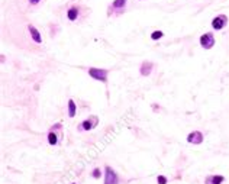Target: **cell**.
Wrapping results in <instances>:
<instances>
[{"label": "cell", "instance_id": "obj_5", "mask_svg": "<svg viewBox=\"0 0 229 184\" xmlns=\"http://www.w3.org/2000/svg\"><path fill=\"white\" fill-rule=\"evenodd\" d=\"M226 23H228V18H226L225 15H219V16H216V18L212 20V26H213V29L219 31V29H223Z\"/></svg>", "mask_w": 229, "mask_h": 184}, {"label": "cell", "instance_id": "obj_14", "mask_svg": "<svg viewBox=\"0 0 229 184\" xmlns=\"http://www.w3.org/2000/svg\"><path fill=\"white\" fill-rule=\"evenodd\" d=\"M91 177H93V178H100V177H102V171H100V168H95L93 173H91Z\"/></svg>", "mask_w": 229, "mask_h": 184}, {"label": "cell", "instance_id": "obj_2", "mask_svg": "<svg viewBox=\"0 0 229 184\" xmlns=\"http://www.w3.org/2000/svg\"><path fill=\"white\" fill-rule=\"evenodd\" d=\"M89 74H90V77H93L95 80H99V81H103V83H106V80H108L109 70H104V68H90Z\"/></svg>", "mask_w": 229, "mask_h": 184}, {"label": "cell", "instance_id": "obj_6", "mask_svg": "<svg viewBox=\"0 0 229 184\" xmlns=\"http://www.w3.org/2000/svg\"><path fill=\"white\" fill-rule=\"evenodd\" d=\"M187 142L189 144H194V145H199L203 142V134L199 132V130H194L192 134L187 136Z\"/></svg>", "mask_w": 229, "mask_h": 184}, {"label": "cell", "instance_id": "obj_4", "mask_svg": "<svg viewBox=\"0 0 229 184\" xmlns=\"http://www.w3.org/2000/svg\"><path fill=\"white\" fill-rule=\"evenodd\" d=\"M200 45H202L205 50H210L212 46L215 45V36L212 35V33H205V35L200 36Z\"/></svg>", "mask_w": 229, "mask_h": 184}, {"label": "cell", "instance_id": "obj_3", "mask_svg": "<svg viewBox=\"0 0 229 184\" xmlns=\"http://www.w3.org/2000/svg\"><path fill=\"white\" fill-rule=\"evenodd\" d=\"M99 123V117L97 116H89V119H86V120H83L81 122V125H80V128L83 130H91L93 128H96V125Z\"/></svg>", "mask_w": 229, "mask_h": 184}, {"label": "cell", "instance_id": "obj_16", "mask_svg": "<svg viewBox=\"0 0 229 184\" xmlns=\"http://www.w3.org/2000/svg\"><path fill=\"white\" fill-rule=\"evenodd\" d=\"M161 36H162V32L161 31H155V32H152L151 38H152V39H160Z\"/></svg>", "mask_w": 229, "mask_h": 184}, {"label": "cell", "instance_id": "obj_9", "mask_svg": "<svg viewBox=\"0 0 229 184\" xmlns=\"http://www.w3.org/2000/svg\"><path fill=\"white\" fill-rule=\"evenodd\" d=\"M151 70H152V63H149V61L142 63V65H141V74L142 76H149Z\"/></svg>", "mask_w": 229, "mask_h": 184}, {"label": "cell", "instance_id": "obj_10", "mask_svg": "<svg viewBox=\"0 0 229 184\" xmlns=\"http://www.w3.org/2000/svg\"><path fill=\"white\" fill-rule=\"evenodd\" d=\"M68 116L70 117L76 116V103H74V100L73 99L68 100Z\"/></svg>", "mask_w": 229, "mask_h": 184}, {"label": "cell", "instance_id": "obj_7", "mask_svg": "<svg viewBox=\"0 0 229 184\" xmlns=\"http://www.w3.org/2000/svg\"><path fill=\"white\" fill-rule=\"evenodd\" d=\"M223 181H225V177L219 174L207 175L206 178H205V184H222Z\"/></svg>", "mask_w": 229, "mask_h": 184}, {"label": "cell", "instance_id": "obj_17", "mask_svg": "<svg viewBox=\"0 0 229 184\" xmlns=\"http://www.w3.org/2000/svg\"><path fill=\"white\" fill-rule=\"evenodd\" d=\"M38 2H39V0H29V3H32V5H36Z\"/></svg>", "mask_w": 229, "mask_h": 184}, {"label": "cell", "instance_id": "obj_13", "mask_svg": "<svg viewBox=\"0 0 229 184\" xmlns=\"http://www.w3.org/2000/svg\"><path fill=\"white\" fill-rule=\"evenodd\" d=\"M125 5H126V0H115L113 2V7L115 9H122Z\"/></svg>", "mask_w": 229, "mask_h": 184}, {"label": "cell", "instance_id": "obj_18", "mask_svg": "<svg viewBox=\"0 0 229 184\" xmlns=\"http://www.w3.org/2000/svg\"><path fill=\"white\" fill-rule=\"evenodd\" d=\"M71 184H76V183H71Z\"/></svg>", "mask_w": 229, "mask_h": 184}, {"label": "cell", "instance_id": "obj_11", "mask_svg": "<svg viewBox=\"0 0 229 184\" xmlns=\"http://www.w3.org/2000/svg\"><path fill=\"white\" fill-rule=\"evenodd\" d=\"M48 142H50V145H57L58 144V136L54 134V130H51L50 134H48Z\"/></svg>", "mask_w": 229, "mask_h": 184}, {"label": "cell", "instance_id": "obj_8", "mask_svg": "<svg viewBox=\"0 0 229 184\" xmlns=\"http://www.w3.org/2000/svg\"><path fill=\"white\" fill-rule=\"evenodd\" d=\"M28 29H29V32H31L32 39L35 41L36 44H41V42H42V38H41V33L38 32V29H36L35 26H32V25H29V26H28Z\"/></svg>", "mask_w": 229, "mask_h": 184}, {"label": "cell", "instance_id": "obj_12", "mask_svg": "<svg viewBox=\"0 0 229 184\" xmlns=\"http://www.w3.org/2000/svg\"><path fill=\"white\" fill-rule=\"evenodd\" d=\"M67 16H68V19H70V20H76L77 16H78V10H77L76 7H71V9L68 10Z\"/></svg>", "mask_w": 229, "mask_h": 184}, {"label": "cell", "instance_id": "obj_15", "mask_svg": "<svg viewBox=\"0 0 229 184\" xmlns=\"http://www.w3.org/2000/svg\"><path fill=\"white\" fill-rule=\"evenodd\" d=\"M157 183L158 184H167V183H168V180H167L165 175H158V177H157Z\"/></svg>", "mask_w": 229, "mask_h": 184}, {"label": "cell", "instance_id": "obj_1", "mask_svg": "<svg viewBox=\"0 0 229 184\" xmlns=\"http://www.w3.org/2000/svg\"><path fill=\"white\" fill-rule=\"evenodd\" d=\"M104 184H119V177L110 165H106L104 168Z\"/></svg>", "mask_w": 229, "mask_h": 184}]
</instances>
